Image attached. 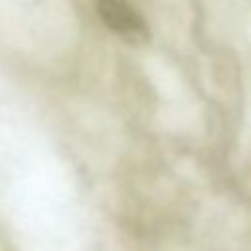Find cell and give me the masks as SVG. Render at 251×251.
I'll return each mask as SVG.
<instances>
[{
    "instance_id": "1",
    "label": "cell",
    "mask_w": 251,
    "mask_h": 251,
    "mask_svg": "<svg viewBox=\"0 0 251 251\" xmlns=\"http://www.w3.org/2000/svg\"><path fill=\"white\" fill-rule=\"evenodd\" d=\"M102 22L118 35L135 41L147 37V27L139 12L127 0H94Z\"/></svg>"
}]
</instances>
